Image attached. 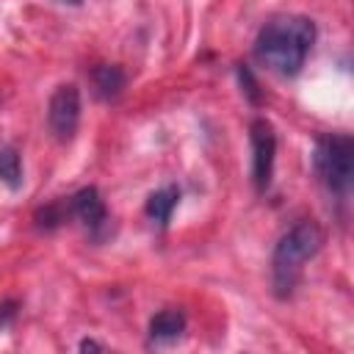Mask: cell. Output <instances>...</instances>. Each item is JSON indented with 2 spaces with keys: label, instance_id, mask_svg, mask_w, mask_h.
Returning a JSON list of instances; mask_svg holds the SVG:
<instances>
[{
  "label": "cell",
  "instance_id": "ba28073f",
  "mask_svg": "<svg viewBox=\"0 0 354 354\" xmlns=\"http://www.w3.org/2000/svg\"><path fill=\"white\" fill-rule=\"evenodd\" d=\"M91 86L97 91V97L102 100H116L124 88V72L119 66H111V64H102V66H94L91 69Z\"/></svg>",
  "mask_w": 354,
  "mask_h": 354
},
{
  "label": "cell",
  "instance_id": "6da1fadb",
  "mask_svg": "<svg viewBox=\"0 0 354 354\" xmlns=\"http://www.w3.org/2000/svg\"><path fill=\"white\" fill-rule=\"evenodd\" d=\"M313 44H315V22L310 17L279 14L260 28L254 39V58L266 69L282 77H293L301 72Z\"/></svg>",
  "mask_w": 354,
  "mask_h": 354
},
{
  "label": "cell",
  "instance_id": "52a82bcc",
  "mask_svg": "<svg viewBox=\"0 0 354 354\" xmlns=\"http://www.w3.org/2000/svg\"><path fill=\"white\" fill-rule=\"evenodd\" d=\"M185 329V315L180 310H160L149 321V337L152 343H171L183 335Z\"/></svg>",
  "mask_w": 354,
  "mask_h": 354
},
{
  "label": "cell",
  "instance_id": "30bf717a",
  "mask_svg": "<svg viewBox=\"0 0 354 354\" xmlns=\"http://www.w3.org/2000/svg\"><path fill=\"white\" fill-rule=\"evenodd\" d=\"M0 180L14 191L22 185V163H19L17 149H11V147L0 149Z\"/></svg>",
  "mask_w": 354,
  "mask_h": 354
},
{
  "label": "cell",
  "instance_id": "4fadbf2b",
  "mask_svg": "<svg viewBox=\"0 0 354 354\" xmlns=\"http://www.w3.org/2000/svg\"><path fill=\"white\" fill-rule=\"evenodd\" d=\"M80 351H102L105 346L102 343H97V340H80V346H77Z\"/></svg>",
  "mask_w": 354,
  "mask_h": 354
},
{
  "label": "cell",
  "instance_id": "7a4b0ae2",
  "mask_svg": "<svg viewBox=\"0 0 354 354\" xmlns=\"http://www.w3.org/2000/svg\"><path fill=\"white\" fill-rule=\"evenodd\" d=\"M324 246V230L304 218L299 224H293L277 243L274 257H271V285L274 293L279 299H290L299 279H301V268L310 257H315Z\"/></svg>",
  "mask_w": 354,
  "mask_h": 354
},
{
  "label": "cell",
  "instance_id": "8992f818",
  "mask_svg": "<svg viewBox=\"0 0 354 354\" xmlns=\"http://www.w3.org/2000/svg\"><path fill=\"white\" fill-rule=\"evenodd\" d=\"M66 210H69V218H77L91 235H100L108 224V213H105V205L100 199V191L94 185L88 188H80L77 194H72L66 199Z\"/></svg>",
  "mask_w": 354,
  "mask_h": 354
},
{
  "label": "cell",
  "instance_id": "8fae6325",
  "mask_svg": "<svg viewBox=\"0 0 354 354\" xmlns=\"http://www.w3.org/2000/svg\"><path fill=\"white\" fill-rule=\"evenodd\" d=\"M238 80H241V88H243V94H246L252 102H260L257 80H254V75H252V69H249L246 64H241V66H238Z\"/></svg>",
  "mask_w": 354,
  "mask_h": 354
},
{
  "label": "cell",
  "instance_id": "5bb4252c",
  "mask_svg": "<svg viewBox=\"0 0 354 354\" xmlns=\"http://www.w3.org/2000/svg\"><path fill=\"white\" fill-rule=\"evenodd\" d=\"M58 3H64V6H80V0H58Z\"/></svg>",
  "mask_w": 354,
  "mask_h": 354
},
{
  "label": "cell",
  "instance_id": "3957f363",
  "mask_svg": "<svg viewBox=\"0 0 354 354\" xmlns=\"http://www.w3.org/2000/svg\"><path fill=\"white\" fill-rule=\"evenodd\" d=\"M313 169L324 188L337 199L346 202L351 194L354 180V141L351 136H321L313 152Z\"/></svg>",
  "mask_w": 354,
  "mask_h": 354
},
{
  "label": "cell",
  "instance_id": "5b68a950",
  "mask_svg": "<svg viewBox=\"0 0 354 354\" xmlns=\"http://www.w3.org/2000/svg\"><path fill=\"white\" fill-rule=\"evenodd\" d=\"M249 141H252V180H254V188L263 194L268 191L271 174H274L277 133L266 119H254L249 124Z\"/></svg>",
  "mask_w": 354,
  "mask_h": 354
},
{
  "label": "cell",
  "instance_id": "277c9868",
  "mask_svg": "<svg viewBox=\"0 0 354 354\" xmlns=\"http://www.w3.org/2000/svg\"><path fill=\"white\" fill-rule=\"evenodd\" d=\"M47 122H50V133L66 144L75 138L77 124H80V91L72 83H64L53 91L50 105H47Z\"/></svg>",
  "mask_w": 354,
  "mask_h": 354
},
{
  "label": "cell",
  "instance_id": "9c48e42d",
  "mask_svg": "<svg viewBox=\"0 0 354 354\" xmlns=\"http://www.w3.org/2000/svg\"><path fill=\"white\" fill-rule=\"evenodd\" d=\"M177 202H180V188H177V185H166V188L155 191V194L147 199V216L163 230V227L169 224L171 210L177 207Z\"/></svg>",
  "mask_w": 354,
  "mask_h": 354
},
{
  "label": "cell",
  "instance_id": "7c38bea8",
  "mask_svg": "<svg viewBox=\"0 0 354 354\" xmlns=\"http://www.w3.org/2000/svg\"><path fill=\"white\" fill-rule=\"evenodd\" d=\"M14 307H17V301H6V304L0 307V326H6L8 318H14V313H17Z\"/></svg>",
  "mask_w": 354,
  "mask_h": 354
}]
</instances>
